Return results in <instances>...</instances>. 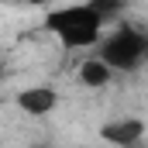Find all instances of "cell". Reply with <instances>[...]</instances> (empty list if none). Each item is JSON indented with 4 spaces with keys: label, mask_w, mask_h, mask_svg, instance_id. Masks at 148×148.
Returning <instances> with one entry per match:
<instances>
[{
    "label": "cell",
    "mask_w": 148,
    "mask_h": 148,
    "mask_svg": "<svg viewBox=\"0 0 148 148\" xmlns=\"http://www.w3.org/2000/svg\"><path fill=\"white\" fill-rule=\"evenodd\" d=\"M45 28L62 41L66 52H79V48H97L100 35L107 28V21L86 3H69V7H55L45 17Z\"/></svg>",
    "instance_id": "6da1fadb"
},
{
    "label": "cell",
    "mask_w": 148,
    "mask_h": 148,
    "mask_svg": "<svg viewBox=\"0 0 148 148\" xmlns=\"http://www.w3.org/2000/svg\"><path fill=\"white\" fill-rule=\"evenodd\" d=\"M100 59H107L114 69L134 73L148 62V31L138 24H117L107 38H100Z\"/></svg>",
    "instance_id": "7a4b0ae2"
},
{
    "label": "cell",
    "mask_w": 148,
    "mask_h": 148,
    "mask_svg": "<svg viewBox=\"0 0 148 148\" xmlns=\"http://www.w3.org/2000/svg\"><path fill=\"white\" fill-rule=\"evenodd\" d=\"M17 107L31 117H45L59 107V93H55V86H24L17 93Z\"/></svg>",
    "instance_id": "3957f363"
},
{
    "label": "cell",
    "mask_w": 148,
    "mask_h": 148,
    "mask_svg": "<svg viewBox=\"0 0 148 148\" xmlns=\"http://www.w3.org/2000/svg\"><path fill=\"white\" fill-rule=\"evenodd\" d=\"M100 138L103 141H110V145H138L141 138H145V124L141 121H134V117H124V121H110V124H103L100 127Z\"/></svg>",
    "instance_id": "277c9868"
},
{
    "label": "cell",
    "mask_w": 148,
    "mask_h": 148,
    "mask_svg": "<svg viewBox=\"0 0 148 148\" xmlns=\"http://www.w3.org/2000/svg\"><path fill=\"white\" fill-rule=\"evenodd\" d=\"M114 69L107 59H86L83 66H79V83L83 86H90V90H103V86H110V79H114Z\"/></svg>",
    "instance_id": "5b68a950"
},
{
    "label": "cell",
    "mask_w": 148,
    "mask_h": 148,
    "mask_svg": "<svg viewBox=\"0 0 148 148\" xmlns=\"http://www.w3.org/2000/svg\"><path fill=\"white\" fill-rule=\"evenodd\" d=\"M90 7H93V10L110 24V21H117V17L127 10V0H90Z\"/></svg>",
    "instance_id": "8992f818"
},
{
    "label": "cell",
    "mask_w": 148,
    "mask_h": 148,
    "mask_svg": "<svg viewBox=\"0 0 148 148\" xmlns=\"http://www.w3.org/2000/svg\"><path fill=\"white\" fill-rule=\"evenodd\" d=\"M28 3H35V7H52L55 0H28Z\"/></svg>",
    "instance_id": "52a82bcc"
}]
</instances>
